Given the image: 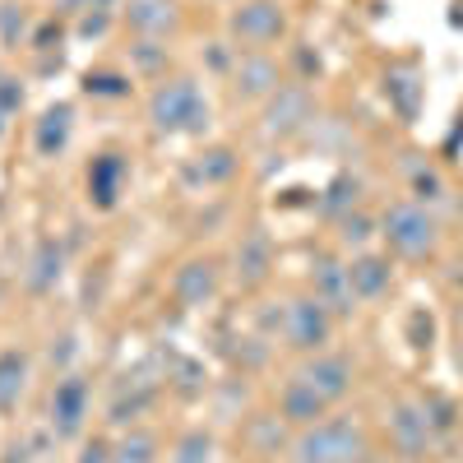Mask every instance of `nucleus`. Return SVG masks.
I'll return each mask as SVG.
<instances>
[{
  "instance_id": "1a4fd4ad",
  "label": "nucleus",
  "mask_w": 463,
  "mask_h": 463,
  "mask_svg": "<svg viewBox=\"0 0 463 463\" xmlns=\"http://www.w3.org/2000/svg\"><path fill=\"white\" fill-rule=\"evenodd\" d=\"M222 283H227V264L204 250V255H185V260L172 269L167 292H172V301L181 306V311H204V306L218 301Z\"/></svg>"
},
{
  "instance_id": "c756f323",
  "label": "nucleus",
  "mask_w": 463,
  "mask_h": 463,
  "mask_svg": "<svg viewBox=\"0 0 463 463\" xmlns=\"http://www.w3.org/2000/svg\"><path fill=\"white\" fill-rule=\"evenodd\" d=\"M33 43V14L24 0H5L0 5V47L14 52V47H28Z\"/></svg>"
},
{
  "instance_id": "4be33fe9",
  "label": "nucleus",
  "mask_w": 463,
  "mask_h": 463,
  "mask_svg": "<svg viewBox=\"0 0 463 463\" xmlns=\"http://www.w3.org/2000/svg\"><path fill=\"white\" fill-rule=\"evenodd\" d=\"M28 384H33V357L24 353V347H14V343L0 347V417L19 412Z\"/></svg>"
},
{
  "instance_id": "ddd939ff",
  "label": "nucleus",
  "mask_w": 463,
  "mask_h": 463,
  "mask_svg": "<svg viewBox=\"0 0 463 463\" xmlns=\"http://www.w3.org/2000/svg\"><path fill=\"white\" fill-rule=\"evenodd\" d=\"M297 375L311 384L329 408H338L347 394L357 390V362L347 353H338V347H325V353H316V357H301Z\"/></svg>"
},
{
  "instance_id": "9d476101",
  "label": "nucleus",
  "mask_w": 463,
  "mask_h": 463,
  "mask_svg": "<svg viewBox=\"0 0 463 463\" xmlns=\"http://www.w3.org/2000/svg\"><path fill=\"white\" fill-rule=\"evenodd\" d=\"M283 84H288V70H283L279 52H241L232 74H227L232 98L246 102V107H264Z\"/></svg>"
},
{
  "instance_id": "b1692460",
  "label": "nucleus",
  "mask_w": 463,
  "mask_h": 463,
  "mask_svg": "<svg viewBox=\"0 0 463 463\" xmlns=\"http://www.w3.org/2000/svg\"><path fill=\"white\" fill-rule=\"evenodd\" d=\"M153 403H158V390H153L148 380H130L126 390L111 399V408H107V427H111V431L139 427V421L153 412Z\"/></svg>"
},
{
  "instance_id": "cd10ccee",
  "label": "nucleus",
  "mask_w": 463,
  "mask_h": 463,
  "mask_svg": "<svg viewBox=\"0 0 463 463\" xmlns=\"http://www.w3.org/2000/svg\"><path fill=\"white\" fill-rule=\"evenodd\" d=\"M417 403H421V412H427V421H431L436 445H445V440H454V436L463 431V403H458L454 394H445V390H421Z\"/></svg>"
},
{
  "instance_id": "72a5a7b5",
  "label": "nucleus",
  "mask_w": 463,
  "mask_h": 463,
  "mask_svg": "<svg viewBox=\"0 0 463 463\" xmlns=\"http://www.w3.org/2000/svg\"><path fill=\"white\" fill-rule=\"evenodd\" d=\"M84 89L89 93H102V98H126L130 93V80H116V74H89Z\"/></svg>"
},
{
  "instance_id": "7c9ffc66",
  "label": "nucleus",
  "mask_w": 463,
  "mask_h": 463,
  "mask_svg": "<svg viewBox=\"0 0 463 463\" xmlns=\"http://www.w3.org/2000/svg\"><path fill=\"white\" fill-rule=\"evenodd\" d=\"M167 463H213V436L204 427H190L167 445Z\"/></svg>"
},
{
  "instance_id": "e433bc0d",
  "label": "nucleus",
  "mask_w": 463,
  "mask_h": 463,
  "mask_svg": "<svg viewBox=\"0 0 463 463\" xmlns=\"http://www.w3.org/2000/svg\"><path fill=\"white\" fill-rule=\"evenodd\" d=\"M454 362H458V375H463V329H458V347H454Z\"/></svg>"
},
{
  "instance_id": "5701e85b",
  "label": "nucleus",
  "mask_w": 463,
  "mask_h": 463,
  "mask_svg": "<svg viewBox=\"0 0 463 463\" xmlns=\"http://www.w3.org/2000/svg\"><path fill=\"white\" fill-rule=\"evenodd\" d=\"M185 172L195 176L200 185H209V190H222V185L237 181V172H241V148H232V144H209L204 153H195V158H190Z\"/></svg>"
},
{
  "instance_id": "4c0bfd02",
  "label": "nucleus",
  "mask_w": 463,
  "mask_h": 463,
  "mask_svg": "<svg viewBox=\"0 0 463 463\" xmlns=\"http://www.w3.org/2000/svg\"><path fill=\"white\" fill-rule=\"evenodd\" d=\"M232 5H237V0H232Z\"/></svg>"
},
{
  "instance_id": "9b49d317",
  "label": "nucleus",
  "mask_w": 463,
  "mask_h": 463,
  "mask_svg": "<svg viewBox=\"0 0 463 463\" xmlns=\"http://www.w3.org/2000/svg\"><path fill=\"white\" fill-rule=\"evenodd\" d=\"M274 264H279V250H274V237L264 227H246L237 241H232V260H227V279L237 283L241 292H260L269 279H274Z\"/></svg>"
},
{
  "instance_id": "2f4dec72",
  "label": "nucleus",
  "mask_w": 463,
  "mask_h": 463,
  "mask_svg": "<svg viewBox=\"0 0 463 463\" xmlns=\"http://www.w3.org/2000/svg\"><path fill=\"white\" fill-rule=\"evenodd\" d=\"M384 98H394V102H399V111H403V116H412V111H417V102H421V84H417V74H412V70H390V74H384Z\"/></svg>"
},
{
  "instance_id": "4468645a",
  "label": "nucleus",
  "mask_w": 463,
  "mask_h": 463,
  "mask_svg": "<svg viewBox=\"0 0 463 463\" xmlns=\"http://www.w3.org/2000/svg\"><path fill=\"white\" fill-rule=\"evenodd\" d=\"M181 0H126L121 5V28L130 37H158V43H172L181 33Z\"/></svg>"
},
{
  "instance_id": "c85d7f7f",
  "label": "nucleus",
  "mask_w": 463,
  "mask_h": 463,
  "mask_svg": "<svg viewBox=\"0 0 463 463\" xmlns=\"http://www.w3.org/2000/svg\"><path fill=\"white\" fill-rule=\"evenodd\" d=\"M362 195H366V181H362L357 172H338V176L325 185V195H320V213H325L329 222H338L343 213L362 209Z\"/></svg>"
},
{
  "instance_id": "aec40b11",
  "label": "nucleus",
  "mask_w": 463,
  "mask_h": 463,
  "mask_svg": "<svg viewBox=\"0 0 463 463\" xmlns=\"http://www.w3.org/2000/svg\"><path fill=\"white\" fill-rule=\"evenodd\" d=\"M70 135H74V107L56 102V107H47L33 121V153L43 163H52V158H61V153L70 148Z\"/></svg>"
},
{
  "instance_id": "6ab92c4d",
  "label": "nucleus",
  "mask_w": 463,
  "mask_h": 463,
  "mask_svg": "<svg viewBox=\"0 0 463 463\" xmlns=\"http://www.w3.org/2000/svg\"><path fill=\"white\" fill-rule=\"evenodd\" d=\"M84 181H89V200L98 209H116V200H121V190L130 181V158L126 153H98Z\"/></svg>"
},
{
  "instance_id": "6e6552de",
  "label": "nucleus",
  "mask_w": 463,
  "mask_h": 463,
  "mask_svg": "<svg viewBox=\"0 0 463 463\" xmlns=\"http://www.w3.org/2000/svg\"><path fill=\"white\" fill-rule=\"evenodd\" d=\"M384 445L399 463H427L436 449V431L427 412H421L417 394H399L390 408H384Z\"/></svg>"
},
{
  "instance_id": "bb28decb",
  "label": "nucleus",
  "mask_w": 463,
  "mask_h": 463,
  "mask_svg": "<svg viewBox=\"0 0 463 463\" xmlns=\"http://www.w3.org/2000/svg\"><path fill=\"white\" fill-rule=\"evenodd\" d=\"M126 61H130V74L144 84H158L172 74V47L158 43V37H130L126 43Z\"/></svg>"
},
{
  "instance_id": "412c9836",
  "label": "nucleus",
  "mask_w": 463,
  "mask_h": 463,
  "mask_svg": "<svg viewBox=\"0 0 463 463\" xmlns=\"http://www.w3.org/2000/svg\"><path fill=\"white\" fill-rule=\"evenodd\" d=\"M403 185H408V200L427 204V209H440V204L449 200L445 172H440L431 158H421V153H408V158H403Z\"/></svg>"
},
{
  "instance_id": "39448f33",
  "label": "nucleus",
  "mask_w": 463,
  "mask_h": 463,
  "mask_svg": "<svg viewBox=\"0 0 463 463\" xmlns=\"http://www.w3.org/2000/svg\"><path fill=\"white\" fill-rule=\"evenodd\" d=\"M334 334H338V316L316 297V292H292L283 301V329H279V343L288 347L292 357H316L325 347H334Z\"/></svg>"
},
{
  "instance_id": "393cba45",
  "label": "nucleus",
  "mask_w": 463,
  "mask_h": 463,
  "mask_svg": "<svg viewBox=\"0 0 463 463\" xmlns=\"http://www.w3.org/2000/svg\"><path fill=\"white\" fill-rule=\"evenodd\" d=\"M111 463H163V436H158V427L139 421V427L116 431L111 436Z\"/></svg>"
},
{
  "instance_id": "7ed1b4c3",
  "label": "nucleus",
  "mask_w": 463,
  "mask_h": 463,
  "mask_svg": "<svg viewBox=\"0 0 463 463\" xmlns=\"http://www.w3.org/2000/svg\"><path fill=\"white\" fill-rule=\"evenodd\" d=\"M371 421L362 412H329L316 427H301L292 436L288 463H353L362 449H371Z\"/></svg>"
},
{
  "instance_id": "a211bd4d",
  "label": "nucleus",
  "mask_w": 463,
  "mask_h": 463,
  "mask_svg": "<svg viewBox=\"0 0 463 463\" xmlns=\"http://www.w3.org/2000/svg\"><path fill=\"white\" fill-rule=\"evenodd\" d=\"M61 279H65V246L56 241V237H43L33 250H28V264H24V288L33 292V297H47V292H56L61 288Z\"/></svg>"
},
{
  "instance_id": "2eb2a0df",
  "label": "nucleus",
  "mask_w": 463,
  "mask_h": 463,
  "mask_svg": "<svg viewBox=\"0 0 463 463\" xmlns=\"http://www.w3.org/2000/svg\"><path fill=\"white\" fill-rule=\"evenodd\" d=\"M394 274H399V260L390 250H357V255H347V279H353V292L357 301H380V297H390L394 292Z\"/></svg>"
},
{
  "instance_id": "a878e982",
  "label": "nucleus",
  "mask_w": 463,
  "mask_h": 463,
  "mask_svg": "<svg viewBox=\"0 0 463 463\" xmlns=\"http://www.w3.org/2000/svg\"><path fill=\"white\" fill-rule=\"evenodd\" d=\"M380 241V213H371L366 204L353 209V213H343L334 222V250L338 255H357V250H371Z\"/></svg>"
},
{
  "instance_id": "dca6fc26",
  "label": "nucleus",
  "mask_w": 463,
  "mask_h": 463,
  "mask_svg": "<svg viewBox=\"0 0 463 463\" xmlns=\"http://www.w3.org/2000/svg\"><path fill=\"white\" fill-rule=\"evenodd\" d=\"M292 427L279 412H246L241 417V445L250 458H288L292 449Z\"/></svg>"
},
{
  "instance_id": "f257e3e1",
  "label": "nucleus",
  "mask_w": 463,
  "mask_h": 463,
  "mask_svg": "<svg viewBox=\"0 0 463 463\" xmlns=\"http://www.w3.org/2000/svg\"><path fill=\"white\" fill-rule=\"evenodd\" d=\"M144 121L153 135H204L209 121H213V107L200 89L195 74H167V80L148 84L144 93Z\"/></svg>"
},
{
  "instance_id": "c9c22d12",
  "label": "nucleus",
  "mask_w": 463,
  "mask_h": 463,
  "mask_svg": "<svg viewBox=\"0 0 463 463\" xmlns=\"http://www.w3.org/2000/svg\"><path fill=\"white\" fill-rule=\"evenodd\" d=\"M353 463H399V458H394L390 449H375V445H371V449H362Z\"/></svg>"
},
{
  "instance_id": "0eeeda50",
  "label": "nucleus",
  "mask_w": 463,
  "mask_h": 463,
  "mask_svg": "<svg viewBox=\"0 0 463 463\" xmlns=\"http://www.w3.org/2000/svg\"><path fill=\"white\" fill-rule=\"evenodd\" d=\"M93 412V380L84 371H61L47 394V427L56 440H84Z\"/></svg>"
},
{
  "instance_id": "f3484780",
  "label": "nucleus",
  "mask_w": 463,
  "mask_h": 463,
  "mask_svg": "<svg viewBox=\"0 0 463 463\" xmlns=\"http://www.w3.org/2000/svg\"><path fill=\"white\" fill-rule=\"evenodd\" d=\"M274 412L288 421L292 431H301V427H316V421H325L334 408L306 384L301 375H292V380H283L279 384V394H274Z\"/></svg>"
},
{
  "instance_id": "f8f14e48",
  "label": "nucleus",
  "mask_w": 463,
  "mask_h": 463,
  "mask_svg": "<svg viewBox=\"0 0 463 463\" xmlns=\"http://www.w3.org/2000/svg\"><path fill=\"white\" fill-rule=\"evenodd\" d=\"M306 292H316L338 320H353L362 311V301L353 292V279H347V255H338L334 246L311 255V279H306Z\"/></svg>"
},
{
  "instance_id": "20e7f679",
  "label": "nucleus",
  "mask_w": 463,
  "mask_h": 463,
  "mask_svg": "<svg viewBox=\"0 0 463 463\" xmlns=\"http://www.w3.org/2000/svg\"><path fill=\"white\" fill-rule=\"evenodd\" d=\"M292 33V14L283 0H237L222 19V37L237 52H279Z\"/></svg>"
},
{
  "instance_id": "f03ea898",
  "label": "nucleus",
  "mask_w": 463,
  "mask_h": 463,
  "mask_svg": "<svg viewBox=\"0 0 463 463\" xmlns=\"http://www.w3.org/2000/svg\"><path fill=\"white\" fill-rule=\"evenodd\" d=\"M380 241L394 260L403 264H427L440 255L445 246V227L436 218V209L417 204V200H390L380 209Z\"/></svg>"
},
{
  "instance_id": "473e14b6",
  "label": "nucleus",
  "mask_w": 463,
  "mask_h": 463,
  "mask_svg": "<svg viewBox=\"0 0 463 463\" xmlns=\"http://www.w3.org/2000/svg\"><path fill=\"white\" fill-rule=\"evenodd\" d=\"M74 463H111V436H84Z\"/></svg>"
},
{
  "instance_id": "f704fd0d",
  "label": "nucleus",
  "mask_w": 463,
  "mask_h": 463,
  "mask_svg": "<svg viewBox=\"0 0 463 463\" xmlns=\"http://www.w3.org/2000/svg\"><path fill=\"white\" fill-rule=\"evenodd\" d=\"M24 107V84L19 80H10V74H0V116H5V121H10V116Z\"/></svg>"
},
{
  "instance_id": "423d86ee",
  "label": "nucleus",
  "mask_w": 463,
  "mask_h": 463,
  "mask_svg": "<svg viewBox=\"0 0 463 463\" xmlns=\"http://www.w3.org/2000/svg\"><path fill=\"white\" fill-rule=\"evenodd\" d=\"M316 121H320V102H316L311 80H288L274 98L260 107V135H264L269 144L306 139Z\"/></svg>"
}]
</instances>
